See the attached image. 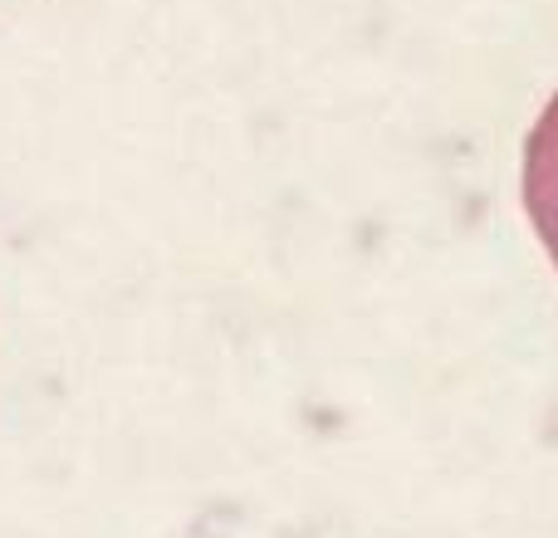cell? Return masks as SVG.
Returning a JSON list of instances; mask_svg holds the SVG:
<instances>
[{
    "mask_svg": "<svg viewBox=\"0 0 558 538\" xmlns=\"http://www.w3.org/2000/svg\"><path fill=\"white\" fill-rule=\"evenodd\" d=\"M524 211L539 231L544 250L558 265V94L544 103L539 123L524 143Z\"/></svg>",
    "mask_w": 558,
    "mask_h": 538,
    "instance_id": "obj_1",
    "label": "cell"
}]
</instances>
